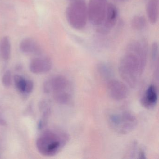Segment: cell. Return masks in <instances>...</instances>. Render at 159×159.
I'll list each match as a JSON object with an SVG mask.
<instances>
[{
  "label": "cell",
  "instance_id": "obj_1",
  "mask_svg": "<svg viewBox=\"0 0 159 159\" xmlns=\"http://www.w3.org/2000/svg\"><path fill=\"white\" fill-rule=\"evenodd\" d=\"M148 55V43L145 39L134 40L126 46L119 64L120 76L126 84L135 87L144 73Z\"/></svg>",
  "mask_w": 159,
  "mask_h": 159
},
{
  "label": "cell",
  "instance_id": "obj_2",
  "mask_svg": "<svg viewBox=\"0 0 159 159\" xmlns=\"http://www.w3.org/2000/svg\"><path fill=\"white\" fill-rule=\"evenodd\" d=\"M69 140L67 133L57 130H46L38 139L36 145L39 152L45 156L57 154Z\"/></svg>",
  "mask_w": 159,
  "mask_h": 159
},
{
  "label": "cell",
  "instance_id": "obj_3",
  "mask_svg": "<svg viewBox=\"0 0 159 159\" xmlns=\"http://www.w3.org/2000/svg\"><path fill=\"white\" fill-rule=\"evenodd\" d=\"M66 17L71 28L76 30H83L88 21L86 0H73L66 10Z\"/></svg>",
  "mask_w": 159,
  "mask_h": 159
},
{
  "label": "cell",
  "instance_id": "obj_4",
  "mask_svg": "<svg viewBox=\"0 0 159 159\" xmlns=\"http://www.w3.org/2000/svg\"><path fill=\"white\" fill-rule=\"evenodd\" d=\"M137 123L136 117L129 111L113 113L108 118L111 129L120 134L125 135L131 133L136 128Z\"/></svg>",
  "mask_w": 159,
  "mask_h": 159
},
{
  "label": "cell",
  "instance_id": "obj_5",
  "mask_svg": "<svg viewBox=\"0 0 159 159\" xmlns=\"http://www.w3.org/2000/svg\"><path fill=\"white\" fill-rule=\"evenodd\" d=\"M107 0H90L87 4L88 21L93 26L102 25L107 6Z\"/></svg>",
  "mask_w": 159,
  "mask_h": 159
},
{
  "label": "cell",
  "instance_id": "obj_6",
  "mask_svg": "<svg viewBox=\"0 0 159 159\" xmlns=\"http://www.w3.org/2000/svg\"><path fill=\"white\" fill-rule=\"evenodd\" d=\"M43 90L46 93H66L72 94V86L70 82L61 75L52 77L44 82Z\"/></svg>",
  "mask_w": 159,
  "mask_h": 159
},
{
  "label": "cell",
  "instance_id": "obj_7",
  "mask_svg": "<svg viewBox=\"0 0 159 159\" xmlns=\"http://www.w3.org/2000/svg\"><path fill=\"white\" fill-rule=\"evenodd\" d=\"M118 11L113 3H108L105 19L102 25L98 27L97 31L100 34L107 35L114 27L118 21Z\"/></svg>",
  "mask_w": 159,
  "mask_h": 159
},
{
  "label": "cell",
  "instance_id": "obj_8",
  "mask_svg": "<svg viewBox=\"0 0 159 159\" xmlns=\"http://www.w3.org/2000/svg\"><path fill=\"white\" fill-rule=\"evenodd\" d=\"M107 90L109 95L116 101H121L126 98L129 92L127 85L116 79H111L107 82Z\"/></svg>",
  "mask_w": 159,
  "mask_h": 159
},
{
  "label": "cell",
  "instance_id": "obj_9",
  "mask_svg": "<svg viewBox=\"0 0 159 159\" xmlns=\"http://www.w3.org/2000/svg\"><path fill=\"white\" fill-rule=\"evenodd\" d=\"M158 99L157 88L153 84H151L146 89L140 99V103L144 107L150 109L155 107Z\"/></svg>",
  "mask_w": 159,
  "mask_h": 159
},
{
  "label": "cell",
  "instance_id": "obj_10",
  "mask_svg": "<svg viewBox=\"0 0 159 159\" xmlns=\"http://www.w3.org/2000/svg\"><path fill=\"white\" fill-rule=\"evenodd\" d=\"M52 68V61L48 57L34 58L30 65V71L35 74L46 73L50 71Z\"/></svg>",
  "mask_w": 159,
  "mask_h": 159
},
{
  "label": "cell",
  "instance_id": "obj_11",
  "mask_svg": "<svg viewBox=\"0 0 159 159\" xmlns=\"http://www.w3.org/2000/svg\"><path fill=\"white\" fill-rule=\"evenodd\" d=\"M159 0H149L146 5V13L150 23L155 25L159 19Z\"/></svg>",
  "mask_w": 159,
  "mask_h": 159
},
{
  "label": "cell",
  "instance_id": "obj_12",
  "mask_svg": "<svg viewBox=\"0 0 159 159\" xmlns=\"http://www.w3.org/2000/svg\"><path fill=\"white\" fill-rule=\"evenodd\" d=\"M20 49L22 52L26 54H39L41 52L39 45L30 38L25 39L21 42Z\"/></svg>",
  "mask_w": 159,
  "mask_h": 159
},
{
  "label": "cell",
  "instance_id": "obj_13",
  "mask_svg": "<svg viewBox=\"0 0 159 159\" xmlns=\"http://www.w3.org/2000/svg\"><path fill=\"white\" fill-rule=\"evenodd\" d=\"M11 43L9 37H3L0 42V56L3 60H9L11 57Z\"/></svg>",
  "mask_w": 159,
  "mask_h": 159
},
{
  "label": "cell",
  "instance_id": "obj_14",
  "mask_svg": "<svg viewBox=\"0 0 159 159\" xmlns=\"http://www.w3.org/2000/svg\"><path fill=\"white\" fill-rule=\"evenodd\" d=\"M131 25L134 30L141 31L147 27V19L142 15L135 16L131 20Z\"/></svg>",
  "mask_w": 159,
  "mask_h": 159
},
{
  "label": "cell",
  "instance_id": "obj_15",
  "mask_svg": "<svg viewBox=\"0 0 159 159\" xmlns=\"http://www.w3.org/2000/svg\"><path fill=\"white\" fill-rule=\"evenodd\" d=\"M150 55L152 63L155 66H158L159 62V46L158 43L156 42L152 43L151 46Z\"/></svg>",
  "mask_w": 159,
  "mask_h": 159
},
{
  "label": "cell",
  "instance_id": "obj_16",
  "mask_svg": "<svg viewBox=\"0 0 159 159\" xmlns=\"http://www.w3.org/2000/svg\"><path fill=\"white\" fill-rule=\"evenodd\" d=\"M14 80L17 90L23 93L25 91L26 80L20 75H16L14 77Z\"/></svg>",
  "mask_w": 159,
  "mask_h": 159
},
{
  "label": "cell",
  "instance_id": "obj_17",
  "mask_svg": "<svg viewBox=\"0 0 159 159\" xmlns=\"http://www.w3.org/2000/svg\"><path fill=\"white\" fill-rule=\"evenodd\" d=\"M98 70L99 73L104 78H108L111 75V69L107 64L105 63L99 64L98 66Z\"/></svg>",
  "mask_w": 159,
  "mask_h": 159
},
{
  "label": "cell",
  "instance_id": "obj_18",
  "mask_svg": "<svg viewBox=\"0 0 159 159\" xmlns=\"http://www.w3.org/2000/svg\"><path fill=\"white\" fill-rule=\"evenodd\" d=\"M2 83L3 85L7 88L10 87L11 85L12 76L10 70H7L3 74L2 78Z\"/></svg>",
  "mask_w": 159,
  "mask_h": 159
},
{
  "label": "cell",
  "instance_id": "obj_19",
  "mask_svg": "<svg viewBox=\"0 0 159 159\" xmlns=\"http://www.w3.org/2000/svg\"><path fill=\"white\" fill-rule=\"evenodd\" d=\"M34 88V84L31 80H26L25 86V91L23 94H29L33 91Z\"/></svg>",
  "mask_w": 159,
  "mask_h": 159
},
{
  "label": "cell",
  "instance_id": "obj_20",
  "mask_svg": "<svg viewBox=\"0 0 159 159\" xmlns=\"http://www.w3.org/2000/svg\"><path fill=\"white\" fill-rule=\"evenodd\" d=\"M0 125L1 126H7V123L5 120L0 118Z\"/></svg>",
  "mask_w": 159,
  "mask_h": 159
},
{
  "label": "cell",
  "instance_id": "obj_21",
  "mask_svg": "<svg viewBox=\"0 0 159 159\" xmlns=\"http://www.w3.org/2000/svg\"><path fill=\"white\" fill-rule=\"evenodd\" d=\"M119 1L120 2H124L125 1V0H119Z\"/></svg>",
  "mask_w": 159,
  "mask_h": 159
},
{
  "label": "cell",
  "instance_id": "obj_22",
  "mask_svg": "<svg viewBox=\"0 0 159 159\" xmlns=\"http://www.w3.org/2000/svg\"><path fill=\"white\" fill-rule=\"evenodd\" d=\"M68 1H69L71 2V1H73V0H68Z\"/></svg>",
  "mask_w": 159,
  "mask_h": 159
}]
</instances>
